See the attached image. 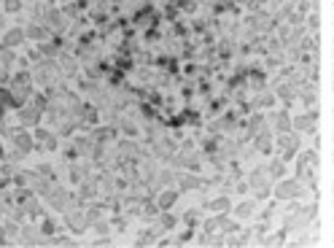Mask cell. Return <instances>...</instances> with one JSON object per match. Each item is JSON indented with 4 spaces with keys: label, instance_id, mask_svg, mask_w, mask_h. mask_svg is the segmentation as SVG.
Wrapping results in <instances>:
<instances>
[{
    "label": "cell",
    "instance_id": "obj_1",
    "mask_svg": "<svg viewBox=\"0 0 334 248\" xmlns=\"http://www.w3.org/2000/svg\"><path fill=\"white\" fill-rule=\"evenodd\" d=\"M67 224H70L73 232H84L86 224H89V213H70V216H67Z\"/></svg>",
    "mask_w": 334,
    "mask_h": 248
},
{
    "label": "cell",
    "instance_id": "obj_2",
    "mask_svg": "<svg viewBox=\"0 0 334 248\" xmlns=\"http://www.w3.org/2000/svg\"><path fill=\"white\" fill-rule=\"evenodd\" d=\"M38 113H41V108H22V111H19L22 124H35L38 122Z\"/></svg>",
    "mask_w": 334,
    "mask_h": 248
},
{
    "label": "cell",
    "instance_id": "obj_3",
    "mask_svg": "<svg viewBox=\"0 0 334 248\" xmlns=\"http://www.w3.org/2000/svg\"><path fill=\"white\" fill-rule=\"evenodd\" d=\"M22 41H25V30H8V33H5V38H3L5 46H19Z\"/></svg>",
    "mask_w": 334,
    "mask_h": 248
},
{
    "label": "cell",
    "instance_id": "obj_4",
    "mask_svg": "<svg viewBox=\"0 0 334 248\" xmlns=\"http://www.w3.org/2000/svg\"><path fill=\"white\" fill-rule=\"evenodd\" d=\"M14 138H16V146H19V148H22V151H25V154H27V151H30V148H33V138L27 135V132H16Z\"/></svg>",
    "mask_w": 334,
    "mask_h": 248
},
{
    "label": "cell",
    "instance_id": "obj_5",
    "mask_svg": "<svg viewBox=\"0 0 334 248\" xmlns=\"http://www.w3.org/2000/svg\"><path fill=\"white\" fill-rule=\"evenodd\" d=\"M62 71H65L67 76H73V73H76V62H73V60H65V62H62Z\"/></svg>",
    "mask_w": 334,
    "mask_h": 248
},
{
    "label": "cell",
    "instance_id": "obj_6",
    "mask_svg": "<svg viewBox=\"0 0 334 248\" xmlns=\"http://www.w3.org/2000/svg\"><path fill=\"white\" fill-rule=\"evenodd\" d=\"M5 11H19L22 8V0H5Z\"/></svg>",
    "mask_w": 334,
    "mask_h": 248
},
{
    "label": "cell",
    "instance_id": "obj_7",
    "mask_svg": "<svg viewBox=\"0 0 334 248\" xmlns=\"http://www.w3.org/2000/svg\"><path fill=\"white\" fill-rule=\"evenodd\" d=\"M172 200H175V194H172V192H167L165 197L159 200V203H162V208H167V205H172Z\"/></svg>",
    "mask_w": 334,
    "mask_h": 248
},
{
    "label": "cell",
    "instance_id": "obj_8",
    "mask_svg": "<svg viewBox=\"0 0 334 248\" xmlns=\"http://www.w3.org/2000/svg\"><path fill=\"white\" fill-rule=\"evenodd\" d=\"M0 243H5V229L0 227Z\"/></svg>",
    "mask_w": 334,
    "mask_h": 248
},
{
    "label": "cell",
    "instance_id": "obj_9",
    "mask_svg": "<svg viewBox=\"0 0 334 248\" xmlns=\"http://www.w3.org/2000/svg\"><path fill=\"white\" fill-rule=\"evenodd\" d=\"M0 159H5V154H3V148H0Z\"/></svg>",
    "mask_w": 334,
    "mask_h": 248
}]
</instances>
